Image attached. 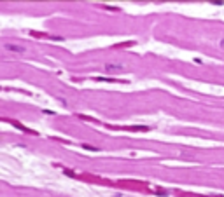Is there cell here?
<instances>
[{"label":"cell","instance_id":"cell-1","mask_svg":"<svg viewBox=\"0 0 224 197\" xmlns=\"http://www.w3.org/2000/svg\"><path fill=\"white\" fill-rule=\"evenodd\" d=\"M105 70H107V72H123L124 66H123V65H112V63H107V65H105Z\"/></svg>","mask_w":224,"mask_h":197},{"label":"cell","instance_id":"cell-2","mask_svg":"<svg viewBox=\"0 0 224 197\" xmlns=\"http://www.w3.org/2000/svg\"><path fill=\"white\" fill-rule=\"evenodd\" d=\"M5 49H7V51H12V53H25V47L16 45V44H5Z\"/></svg>","mask_w":224,"mask_h":197},{"label":"cell","instance_id":"cell-3","mask_svg":"<svg viewBox=\"0 0 224 197\" xmlns=\"http://www.w3.org/2000/svg\"><path fill=\"white\" fill-rule=\"evenodd\" d=\"M210 4H214V5H222L224 2H219V0H215V2H210Z\"/></svg>","mask_w":224,"mask_h":197},{"label":"cell","instance_id":"cell-4","mask_svg":"<svg viewBox=\"0 0 224 197\" xmlns=\"http://www.w3.org/2000/svg\"><path fill=\"white\" fill-rule=\"evenodd\" d=\"M221 47H222V49H224V39H222V40H221Z\"/></svg>","mask_w":224,"mask_h":197}]
</instances>
